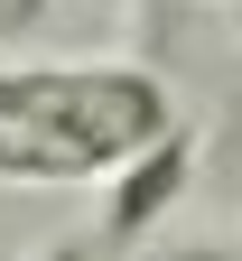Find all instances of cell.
Instances as JSON below:
<instances>
[{"label":"cell","mask_w":242,"mask_h":261,"mask_svg":"<svg viewBox=\"0 0 242 261\" xmlns=\"http://www.w3.org/2000/svg\"><path fill=\"white\" fill-rule=\"evenodd\" d=\"M158 130H177V103L140 65H0V177L10 187L112 177Z\"/></svg>","instance_id":"obj_1"},{"label":"cell","mask_w":242,"mask_h":261,"mask_svg":"<svg viewBox=\"0 0 242 261\" xmlns=\"http://www.w3.org/2000/svg\"><path fill=\"white\" fill-rule=\"evenodd\" d=\"M177 261H233V252H177Z\"/></svg>","instance_id":"obj_4"},{"label":"cell","mask_w":242,"mask_h":261,"mask_svg":"<svg viewBox=\"0 0 242 261\" xmlns=\"http://www.w3.org/2000/svg\"><path fill=\"white\" fill-rule=\"evenodd\" d=\"M186 177H196V140H186V130H158L140 159H121V168H112V205H102V243H112V252L149 243V224L186 196Z\"/></svg>","instance_id":"obj_2"},{"label":"cell","mask_w":242,"mask_h":261,"mask_svg":"<svg viewBox=\"0 0 242 261\" xmlns=\"http://www.w3.org/2000/svg\"><path fill=\"white\" fill-rule=\"evenodd\" d=\"M38 261H93V252H84V243H56V252H38Z\"/></svg>","instance_id":"obj_3"}]
</instances>
